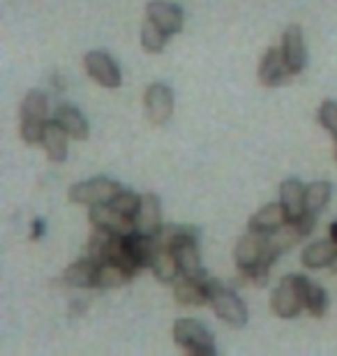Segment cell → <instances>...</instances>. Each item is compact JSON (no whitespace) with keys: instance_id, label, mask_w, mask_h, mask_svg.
<instances>
[{"instance_id":"cell-1","label":"cell","mask_w":337,"mask_h":356,"mask_svg":"<svg viewBox=\"0 0 337 356\" xmlns=\"http://www.w3.org/2000/svg\"><path fill=\"white\" fill-rule=\"evenodd\" d=\"M208 284V303L213 305L215 315L222 322H227L233 329L247 324V308L240 301V296L233 289H229L227 284H222L220 280H206Z\"/></svg>"},{"instance_id":"cell-2","label":"cell","mask_w":337,"mask_h":356,"mask_svg":"<svg viewBox=\"0 0 337 356\" xmlns=\"http://www.w3.org/2000/svg\"><path fill=\"white\" fill-rule=\"evenodd\" d=\"M174 340L178 347H183L185 352L199 354V356H213L215 354V340L213 333L206 329L204 324H199L197 319H176L174 324Z\"/></svg>"},{"instance_id":"cell-3","label":"cell","mask_w":337,"mask_h":356,"mask_svg":"<svg viewBox=\"0 0 337 356\" xmlns=\"http://www.w3.org/2000/svg\"><path fill=\"white\" fill-rule=\"evenodd\" d=\"M272 312L279 319H293L300 310L305 308L303 301V275H286L279 287L272 291L270 301Z\"/></svg>"},{"instance_id":"cell-4","label":"cell","mask_w":337,"mask_h":356,"mask_svg":"<svg viewBox=\"0 0 337 356\" xmlns=\"http://www.w3.org/2000/svg\"><path fill=\"white\" fill-rule=\"evenodd\" d=\"M120 192H123V185L111 181V178H92V181L76 183L69 190V202L83 206L111 204Z\"/></svg>"},{"instance_id":"cell-5","label":"cell","mask_w":337,"mask_h":356,"mask_svg":"<svg viewBox=\"0 0 337 356\" xmlns=\"http://www.w3.org/2000/svg\"><path fill=\"white\" fill-rule=\"evenodd\" d=\"M236 264L238 268H245V266H252L256 261H275L277 257L270 252L268 248V234H261V232H252L249 229L245 236L238 241V245H236Z\"/></svg>"},{"instance_id":"cell-6","label":"cell","mask_w":337,"mask_h":356,"mask_svg":"<svg viewBox=\"0 0 337 356\" xmlns=\"http://www.w3.org/2000/svg\"><path fill=\"white\" fill-rule=\"evenodd\" d=\"M88 220H90L92 227H99V229L118 234V236H132V234L136 232L134 218H127V216H123V213H118L111 204L90 206Z\"/></svg>"},{"instance_id":"cell-7","label":"cell","mask_w":337,"mask_h":356,"mask_svg":"<svg viewBox=\"0 0 337 356\" xmlns=\"http://www.w3.org/2000/svg\"><path fill=\"white\" fill-rule=\"evenodd\" d=\"M289 76H293V70L289 67V63L284 58L282 47H272L263 54V58L259 63V83L261 86L275 88L289 81Z\"/></svg>"},{"instance_id":"cell-8","label":"cell","mask_w":337,"mask_h":356,"mask_svg":"<svg viewBox=\"0 0 337 356\" xmlns=\"http://www.w3.org/2000/svg\"><path fill=\"white\" fill-rule=\"evenodd\" d=\"M83 63H85V72H88L99 86L118 88L120 83H123V76H120V70L116 65V60H113L109 54L90 51V54H85Z\"/></svg>"},{"instance_id":"cell-9","label":"cell","mask_w":337,"mask_h":356,"mask_svg":"<svg viewBox=\"0 0 337 356\" xmlns=\"http://www.w3.org/2000/svg\"><path fill=\"white\" fill-rule=\"evenodd\" d=\"M134 227L139 234H148V236H157L162 229V202L153 192H146L139 199V209L134 213Z\"/></svg>"},{"instance_id":"cell-10","label":"cell","mask_w":337,"mask_h":356,"mask_svg":"<svg viewBox=\"0 0 337 356\" xmlns=\"http://www.w3.org/2000/svg\"><path fill=\"white\" fill-rule=\"evenodd\" d=\"M146 111L150 123L164 125L174 113V90L164 83H153L146 90Z\"/></svg>"},{"instance_id":"cell-11","label":"cell","mask_w":337,"mask_h":356,"mask_svg":"<svg viewBox=\"0 0 337 356\" xmlns=\"http://www.w3.org/2000/svg\"><path fill=\"white\" fill-rule=\"evenodd\" d=\"M146 17L153 19L162 31L169 35H176L183 31V10L174 3H164V0H153L146 7Z\"/></svg>"},{"instance_id":"cell-12","label":"cell","mask_w":337,"mask_h":356,"mask_svg":"<svg viewBox=\"0 0 337 356\" xmlns=\"http://www.w3.org/2000/svg\"><path fill=\"white\" fill-rule=\"evenodd\" d=\"M282 51H284V58L289 63V67L293 70V74L303 72L305 70V63H307V49H305V42H303V31L300 26H289L284 31V38H282Z\"/></svg>"},{"instance_id":"cell-13","label":"cell","mask_w":337,"mask_h":356,"mask_svg":"<svg viewBox=\"0 0 337 356\" xmlns=\"http://www.w3.org/2000/svg\"><path fill=\"white\" fill-rule=\"evenodd\" d=\"M284 222H289V216H286V209L282 202H275V204H268L259 209V213H254L249 218V229L252 232H261V234H270L279 229Z\"/></svg>"},{"instance_id":"cell-14","label":"cell","mask_w":337,"mask_h":356,"mask_svg":"<svg viewBox=\"0 0 337 356\" xmlns=\"http://www.w3.org/2000/svg\"><path fill=\"white\" fill-rule=\"evenodd\" d=\"M67 139L69 134L63 130L58 120H49L44 127V137H42V146L51 162H65L67 160Z\"/></svg>"},{"instance_id":"cell-15","label":"cell","mask_w":337,"mask_h":356,"mask_svg":"<svg viewBox=\"0 0 337 356\" xmlns=\"http://www.w3.org/2000/svg\"><path fill=\"white\" fill-rule=\"evenodd\" d=\"M97 268H99L97 261L83 257L65 268L63 282L69 284V287H97Z\"/></svg>"},{"instance_id":"cell-16","label":"cell","mask_w":337,"mask_h":356,"mask_svg":"<svg viewBox=\"0 0 337 356\" xmlns=\"http://www.w3.org/2000/svg\"><path fill=\"white\" fill-rule=\"evenodd\" d=\"M305 190H307V185L296 181V178L284 181L282 188H279V202L284 204L289 220H298L307 211L305 209Z\"/></svg>"},{"instance_id":"cell-17","label":"cell","mask_w":337,"mask_h":356,"mask_svg":"<svg viewBox=\"0 0 337 356\" xmlns=\"http://www.w3.org/2000/svg\"><path fill=\"white\" fill-rule=\"evenodd\" d=\"M208 280V277H206ZM206 280H197V277L181 275V282H176L174 296L178 303L183 305H204L208 303V284Z\"/></svg>"},{"instance_id":"cell-18","label":"cell","mask_w":337,"mask_h":356,"mask_svg":"<svg viewBox=\"0 0 337 356\" xmlns=\"http://www.w3.org/2000/svg\"><path fill=\"white\" fill-rule=\"evenodd\" d=\"M303 264L307 268H324V266H331L333 261L337 259V243L333 238H324V241H317V243L307 245L303 250Z\"/></svg>"},{"instance_id":"cell-19","label":"cell","mask_w":337,"mask_h":356,"mask_svg":"<svg viewBox=\"0 0 337 356\" xmlns=\"http://www.w3.org/2000/svg\"><path fill=\"white\" fill-rule=\"evenodd\" d=\"M56 120L63 125V130H65L69 137H74L79 141H83L88 137V120L83 118V113L79 111L76 106L60 104L58 109H56Z\"/></svg>"},{"instance_id":"cell-20","label":"cell","mask_w":337,"mask_h":356,"mask_svg":"<svg viewBox=\"0 0 337 356\" xmlns=\"http://www.w3.org/2000/svg\"><path fill=\"white\" fill-rule=\"evenodd\" d=\"M303 236H305V234L300 232L296 220H289V222H284L279 229L268 234V248H270V252L275 254V257H279V254L289 250L291 245H296Z\"/></svg>"},{"instance_id":"cell-21","label":"cell","mask_w":337,"mask_h":356,"mask_svg":"<svg viewBox=\"0 0 337 356\" xmlns=\"http://www.w3.org/2000/svg\"><path fill=\"white\" fill-rule=\"evenodd\" d=\"M127 243H130V252L136 261V266L139 268H146L153 264L155 254H157V236H148V234H139L134 232L132 236H127Z\"/></svg>"},{"instance_id":"cell-22","label":"cell","mask_w":337,"mask_h":356,"mask_svg":"<svg viewBox=\"0 0 337 356\" xmlns=\"http://www.w3.org/2000/svg\"><path fill=\"white\" fill-rule=\"evenodd\" d=\"M157 243L164 248L176 250L178 245L185 243H199V229L197 227H183V225H164L157 234Z\"/></svg>"},{"instance_id":"cell-23","label":"cell","mask_w":337,"mask_h":356,"mask_svg":"<svg viewBox=\"0 0 337 356\" xmlns=\"http://www.w3.org/2000/svg\"><path fill=\"white\" fill-rule=\"evenodd\" d=\"M176 259L181 266V275L185 277H197V280H206V270L199 257V248L197 243H185L176 248Z\"/></svg>"},{"instance_id":"cell-24","label":"cell","mask_w":337,"mask_h":356,"mask_svg":"<svg viewBox=\"0 0 337 356\" xmlns=\"http://www.w3.org/2000/svg\"><path fill=\"white\" fill-rule=\"evenodd\" d=\"M150 268H153V273H155V277L160 282H176V277L181 275V266H178V259H176V250L160 245V248H157V254H155Z\"/></svg>"},{"instance_id":"cell-25","label":"cell","mask_w":337,"mask_h":356,"mask_svg":"<svg viewBox=\"0 0 337 356\" xmlns=\"http://www.w3.org/2000/svg\"><path fill=\"white\" fill-rule=\"evenodd\" d=\"M303 301L305 310L314 317H324L328 310V294L319 284H314L310 277L303 275Z\"/></svg>"},{"instance_id":"cell-26","label":"cell","mask_w":337,"mask_h":356,"mask_svg":"<svg viewBox=\"0 0 337 356\" xmlns=\"http://www.w3.org/2000/svg\"><path fill=\"white\" fill-rule=\"evenodd\" d=\"M132 273L120 264L113 261H104L97 268V287L99 289H113V287H123L125 282H130Z\"/></svg>"},{"instance_id":"cell-27","label":"cell","mask_w":337,"mask_h":356,"mask_svg":"<svg viewBox=\"0 0 337 356\" xmlns=\"http://www.w3.org/2000/svg\"><path fill=\"white\" fill-rule=\"evenodd\" d=\"M333 185L328 181H314L305 190V209L310 213H321L331 202Z\"/></svg>"},{"instance_id":"cell-28","label":"cell","mask_w":337,"mask_h":356,"mask_svg":"<svg viewBox=\"0 0 337 356\" xmlns=\"http://www.w3.org/2000/svg\"><path fill=\"white\" fill-rule=\"evenodd\" d=\"M167 40H169V33L162 31L160 26L155 24L153 19L143 21V28H141V44L146 49L148 54H160L164 47H167Z\"/></svg>"},{"instance_id":"cell-29","label":"cell","mask_w":337,"mask_h":356,"mask_svg":"<svg viewBox=\"0 0 337 356\" xmlns=\"http://www.w3.org/2000/svg\"><path fill=\"white\" fill-rule=\"evenodd\" d=\"M49 99L42 90H28L24 102H21V118H40L47 120Z\"/></svg>"},{"instance_id":"cell-30","label":"cell","mask_w":337,"mask_h":356,"mask_svg":"<svg viewBox=\"0 0 337 356\" xmlns=\"http://www.w3.org/2000/svg\"><path fill=\"white\" fill-rule=\"evenodd\" d=\"M113 234L106 229H99V227H92V234L88 238V257L97 264H104L106 254H109V245H111Z\"/></svg>"},{"instance_id":"cell-31","label":"cell","mask_w":337,"mask_h":356,"mask_svg":"<svg viewBox=\"0 0 337 356\" xmlns=\"http://www.w3.org/2000/svg\"><path fill=\"white\" fill-rule=\"evenodd\" d=\"M270 266H272V261L263 259V261H256V264H252V266L238 268V282L252 284V287H266L268 275H270Z\"/></svg>"},{"instance_id":"cell-32","label":"cell","mask_w":337,"mask_h":356,"mask_svg":"<svg viewBox=\"0 0 337 356\" xmlns=\"http://www.w3.org/2000/svg\"><path fill=\"white\" fill-rule=\"evenodd\" d=\"M49 120H40V118H21V139L26 144H42V137H44V127Z\"/></svg>"},{"instance_id":"cell-33","label":"cell","mask_w":337,"mask_h":356,"mask_svg":"<svg viewBox=\"0 0 337 356\" xmlns=\"http://www.w3.org/2000/svg\"><path fill=\"white\" fill-rule=\"evenodd\" d=\"M139 199H141V195H134V192H130V190H123V192H120V195L111 202V206H113V209H116L118 213H123V216L134 218L136 209H139Z\"/></svg>"},{"instance_id":"cell-34","label":"cell","mask_w":337,"mask_h":356,"mask_svg":"<svg viewBox=\"0 0 337 356\" xmlns=\"http://www.w3.org/2000/svg\"><path fill=\"white\" fill-rule=\"evenodd\" d=\"M319 123L337 139V102L326 99V102L319 106Z\"/></svg>"},{"instance_id":"cell-35","label":"cell","mask_w":337,"mask_h":356,"mask_svg":"<svg viewBox=\"0 0 337 356\" xmlns=\"http://www.w3.org/2000/svg\"><path fill=\"white\" fill-rule=\"evenodd\" d=\"M33 227H35V229H33V238L42 236V227H44V222H42V220H38V222H35Z\"/></svg>"},{"instance_id":"cell-36","label":"cell","mask_w":337,"mask_h":356,"mask_svg":"<svg viewBox=\"0 0 337 356\" xmlns=\"http://www.w3.org/2000/svg\"><path fill=\"white\" fill-rule=\"evenodd\" d=\"M331 238H333L335 243H337V222H335V225L331 227Z\"/></svg>"},{"instance_id":"cell-37","label":"cell","mask_w":337,"mask_h":356,"mask_svg":"<svg viewBox=\"0 0 337 356\" xmlns=\"http://www.w3.org/2000/svg\"><path fill=\"white\" fill-rule=\"evenodd\" d=\"M335 141H337V139H335Z\"/></svg>"}]
</instances>
